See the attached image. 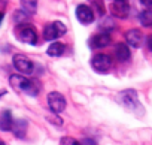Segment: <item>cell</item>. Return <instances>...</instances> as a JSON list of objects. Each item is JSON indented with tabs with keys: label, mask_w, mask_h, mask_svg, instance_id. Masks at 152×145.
Instances as JSON below:
<instances>
[{
	"label": "cell",
	"mask_w": 152,
	"mask_h": 145,
	"mask_svg": "<svg viewBox=\"0 0 152 145\" xmlns=\"http://www.w3.org/2000/svg\"><path fill=\"white\" fill-rule=\"evenodd\" d=\"M64 49H66L64 43H61V42H57V40H55L54 43H51V45L48 46L46 54H48V55H51V57H60V55H63Z\"/></svg>",
	"instance_id": "5bb4252c"
},
{
	"label": "cell",
	"mask_w": 152,
	"mask_h": 145,
	"mask_svg": "<svg viewBox=\"0 0 152 145\" xmlns=\"http://www.w3.org/2000/svg\"><path fill=\"white\" fill-rule=\"evenodd\" d=\"M76 17H78V21L84 26H88L94 21V12L88 5H79L76 8Z\"/></svg>",
	"instance_id": "8992f818"
},
{
	"label": "cell",
	"mask_w": 152,
	"mask_h": 145,
	"mask_svg": "<svg viewBox=\"0 0 152 145\" xmlns=\"http://www.w3.org/2000/svg\"><path fill=\"white\" fill-rule=\"evenodd\" d=\"M12 61H14L15 69H17V70H20L21 74H26V75L33 74L34 66H33V63H31V61H30V60H28L26 55L15 54V55H14V58H12Z\"/></svg>",
	"instance_id": "5b68a950"
},
{
	"label": "cell",
	"mask_w": 152,
	"mask_h": 145,
	"mask_svg": "<svg viewBox=\"0 0 152 145\" xmlns=\"http://www.w3.org/2000/svg\"><path fill=\"white\" fill-rule=\"evenodd\" d=\"M142 5H145V6H151V3H149V2H142Z\"/></svg>",
	"instance_id": "4316f807"
},
{
	"label": "cell",
	"mask_w": 152,
	"mask_h": 145,
	"mask_svg": "<svg viewBox=\"0 0 152 145\" xmlns=\"http://www.w3.org/2000/svg\"><path fill=\"white\" fill-rule=\"evenodd\" d=\"M15 36L18 40H21L23 43H28V45H34L37 40V35H36V29L30 24H21L15 29Z\"/></svg>",
	"instance_id": "7a4b0ae2"
},
{
	"label": "cell",
	"mask_w": 152,
	"mask_h": 145,
	"mask_svg": "<svg viewBox=\"0 0 152 145\" xmlns=\"http://www.w3.org/2000/svg\"><path fill=\"white\" fill-rule=\"evenodd\" d=\"M115 57L118 61H128L130 57H131V52H130V48L125 45V43H118L116 48H115Z\"/></svg>",
	"instance_id": "7c38bea8"
},
{
	"label": "cell",
	"mask_w": 152,
	"mask_h": 145,
	"mask_svg": "<svg viewBox=\"0 0 152 145\" xmlns=\"http://www.w3.org/2000/svg\"><path fill=\"white\" fill-rule=\"evenodd\" d=\"M61 145H81L78 139H75V138H70V136H66L61 139Z\"/></svg>",
	"instance_id": "44dd1931"
},
{
	"label": "cell",
	"mask_w": 152,
	"mask_h": 145,
	"mask_svg": "<svg viewBox=\"0 0 152 145\" xmlns=\"http://www.w3.org/2000/svg\"><path fill=\"white\" fill-rule=\"evenodd\" d=\"M139 21H140V24H142L143 27L152 26V12H151L149 9L142 11V12L139 14Z\"/></svg>",
	"instance_id": "e0dca14e"
},
{
	"label": "cell",
	"mask_w": 152,
	"mask_h": 145,
	"mask_svg": "<svg viewBox=\"0 0 152 145\" xmlns=\"http://www.w3.org/2000/svg\"><path fill=\"white\" fill-rule=\"evenodd\" d=\"M46 118H48L49 121H52L54 124H61V123H63L60 117H55V118H52V117H49V115H46Z\"/></svg>",
	"instance_id": "cb8c5ba5"
},
{
	"label": "cell",
	"mask_w": 152,
	"mask_h": 145,
	"mask_svg": "<svg viewBox=\"0 0 152 145\" xmlns=\"http://www.w3.org/2000/svg\"><path fill=\"white\" fill-rule=\"evenodd\" d=\"M3 17H5V14L0 12V24H2V21H3Z\"/></svg>",
	"instance_id": "d4e9b609"
},
{
	"label": "cell",
	"mask_w": 152,
	"mask_h": 145,
	"mask_svg": "<svg viewBox=\"0 0 152 145\" xmlns=\"http://www.w3.org/2000/svg\"><path fill=\"white\" fill-rule=\"evenodd\" d=\"M110 11L116 18H125L130 14V3L124 0H116L110 3Z\"/></svg>",
	"instance_id": "ba28073f"
},
{
	"label": "cell",
	"mask_w": 152,
	"mask_h": 145,
	"mask_svg": "<svg viewBox=\"0 0 152 145\" xmlns=\"http://www.w3.org/2000/svg\"><path fill=\"white\" fill-rule=\"evenodd\" d=\"M48 106L49 109L54 112V114H60L64 111L66 108V99L61 93H57V91H51L48 94Z\"/></svg>",
	"instance_id": "277c9868"
},
{
	"label": "cell",
	"mask_w": 152,
	"mask_h": 145,
	"mask_svg": "<svg viewBox=\"0 0 152 145\" xmlns=\"http://www.w3.org/2000/svg\"><path fill=\"white\" fill-rule=\"evenodd\" d=\"M57 38H60V36L57 35L54 26H52V24L45 26V29H43V39H45V40H55Z\"/></svg>",
	"instance_id": "ac0fdd59"
},
{
	"label": "cell",
	"mask_w": 152,
	"mask_h": 145,
	"mask_svg": "<svg viewBox=\"0 0 152 145\" xmlns=\"http://www.w3.org/2000/svg\"><path fill=\"white\" fill-rule=\"evenodd\" d=\"M125 40H127V43H128L130 46L139 48V46H142V43H143V35H142L140 30L131 29V30H128V32L125 33ZM128 45H127V46H128Z\"/></svg>",
	"instance_id": "9c48e42d"
},
{
	"label": "cell",
	"mask_w": 152,
	"mask_h": 145,
	"mask_svg": "<svg viewBox=\"0 0 152 145\" xmlns=\"http://www.w3.org/2000/svg\"><path fill=\"white\" fill-rule=\"evenodd\" d=\"M93 5H94V6H97V11L100 12V15H103V14H104V9H103V5H102L100 2H94Z\"/></svg>",
	"instance_id": "603a6c76"
},
{
	"label": "cell",
	"mask_w": 152,
	"mask_h": 145,
	"mask_svg": "<svg viewBox=\"0 0 152 145\" xmlns=\"http://www.w3.org/2000/svg\"><path fill=\"white\" fill-rule=\"evenodd\" d=\"M21 11L24 14H27L28 17L36 14L37 11V2H31V0H23L21 2Z\"/></svg>",
	"instance_id": "9a60e30c"
},
{
	"label": "cell",
	"mask_w": 152,
	"mask_h": 145,
	"mask_svg": "<svg viewBox=\"0 0 152 145\" xmlns=\"http://www.w3.org/2000/svg\"><path fill=\"white\" fill-rule=\"evenodd\" d=\"M52 26H54V29H55V32H57L58 36H64L66 35L67 29H66V26L61 21H55V23H52Z\"/></svg>",
	"instance_id": "ffe728a7"
},
{
	"label": "cell",
	"mask_w": 152,
	"mask_h": 145,
	"mask_svg": "<svg viewBox=\"0 0 152 145\" xmlns=\"http://www.w3.org/2000/svg\"><path fill=\"white\" fill-rule=\"evenodd\" d=\"M11 85L18 93H24L27 96H37L40 91V82L36 79H28L21 75H11Z\"/></svg>",
	"instance_id": "6da1fadb"
},
{
	"label": "cell",
	"mask_w": 152,
	"mask_h": 145,
	"mask_svg": "<svg viewBox=\"0 0 152 145\" xmlns=\"http://www.w3.org/2000/svg\"><path fill=\"white\" fill-rule=\"evenodd\" d=\"M14 21L18 23V24H27V21H28V15L24 14L21 9H18V11L14 12Z\"/></svg>",
	"instance_id": "d6986e66"
},
{
	"label": "cell",
	"mask_w": 152,
	"mask_h": 145,
	"mask_svg": "<svg viewBox=\"0 0 152 145\" xmlns=\"http://www.w3.org/2000/svg\"><path fill=\"white\" fill-rule=\"evenodd\" d=\"M119 97H121L122 105H124L125 108H128V109H134L136 106H139V97H137L136 90H133V88L122 91Z\"/></svg>",
	"instance_id": "52a82bcc"
},
{
	"label": "cell",
	"mask_w": 152,
	"mask_h": 145,
	"mask_svg": "<svg viewBox=\"0 0 152 145\" xmlns=\"http://www.w3.org/2000/svg\"><path fill=\"white\" fill-rule=\"evenodd\" d=\"M5 94H6V90H0V97L5 96Z\"/></svg>",
	"instance_id": "484cf974"
},
{
	"label": "cell",
	"mask_w": 152,
	"mask_h": 145,
	"mask_svg": "<svg viewBox=\"0 0 152 145\" xmlns=\"http://www.w3.org/2000/svg\"><path fill=\"white\" fill-rule=\"evenodd\" d=\"M81 145H96V142L93 141V139H90V138H85V139H82V142H79Z\"/></svg>",
	"instance_id": "7402d4cb"
},
{
	"label": "cell",
	"mask_w": 152,
	"mask_h": 145,
	"mask_svg": "<svg viewBox=\"0 0 152 145\" xmlns=\"http://www.w3.org/2000/svg\"><path fill=\"white\" fill-rule=\"evenodd\" d=\"M12 127V114L11 111H3L0 114V130L8 132Z\"/></svg>",
	"instance_id": "4fadbf2b"
},
{
	"label": "cell",
	"mask_w": 152,
	"mask_h": 145,
	"mask_svg": "<svg viewBox=\"0 0 152 145\" xmlns=\"http://www.w3.org/2000/svg\"><path fill=\"white\" fill-rule=\"evenodd\" d=\"M115 27H116V23H115L113 18H103V20L100 21V29L103 30L104 35H109V32L113 30Z\"/></svg>",
	"instance_id": "2e32d148"
},
{
	"label": "cell",
	"mask_w": 152,
	"mask_h": 145,
	"mask_svg": "<svg viewBox=\"0 0 152 145\" xmlns=\"http://www.w3.org/2000/svg\"><path fill=\"white\" fill-rule=\"evenodd\" d=\"M27 127H28V123H27L26 120L20 118V120L12 121L11 130H12V133H14L18 139H23V138L26 136V133H27Z\"/></svg>",
	"instance_id": "30bf717a"
},
{
	"label": "cell",
	"mask_w": 152,
	"mask_h": 145,
	"mask_svg": "<svg viewBox=\"0 0 152 145\" xmlns=\"http://www.w3.org/2000/svg\"><path fill=\"white\" fill-rule=\"evenodd\" d=\"M91 66L97 74H107L112 67V58L106 54H96L91 60Z\"/></svg>",
	"instance_id": "3957f363"
},
{
	"label": "cell",
	"mask_w": 152,
	"mask_h": 145,
	"mask_svg": "<svg viewBox=\"0 0 152 145\" xmlns=\"http://www.w3.org/2000/svg\"><path fill=\"white\" fill-rule=\"evenodd\" d=\"M110 42H112V39H110L109 35L99 33L91 39V48H104V46L110 45Z\"/></svg>",
	"instance_id": "8fae6325"
},
{
	"label": "cell",
	"mask_w": 152,
	"mask_h": 145,
	"mask_svg": "<svg viewBox=\"0 0 152 145\" xmlns=\"http://www.w3.org/2000/svg\"><path fill=\"white\" fill-rule=\"evenodd\" d=\"M0 145H6V144H5L3 141H0Z\"/></svg>",
	"instance_id": "83f0119b"
}]
</instances>
